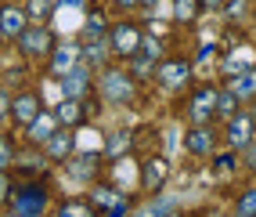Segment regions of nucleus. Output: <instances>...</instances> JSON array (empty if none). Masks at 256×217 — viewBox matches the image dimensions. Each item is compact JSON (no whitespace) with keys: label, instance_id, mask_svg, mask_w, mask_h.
Instances as JSON below:
<instances>
[{"label":"nucleus","instance_id":"obj_8","mask_svg":"<svg viewBox=\"0 0 256 217\" xmlns=\"http://www.w3.org/2000/svg\"><path fill=\"white\" fill-rule=\"evenodd\" d=\"M213 112H216V91H210V87L195 91L192 94V120L195 123H210Z\"/></svg>","mask_w":256,"mask_h":217},{"label":"nucleus","instance_id":"obj_6","mask_svg":"<svg viewBox=\"0 0 256 217\" xmlns=\"http://www.w3.org/2000/svg\"><path fill=\"white\" fill-rule=\"evenodd\" d=\"M58 83H62V98H72V102H80V98L87 94V87H90V69H87L83 62H76L69 73L58 76Z\"/></svg>","mask_w":256,"mask_h":217},{"label":"nucleus","instance_id":"obj_24","mask_svg":"<svg viewBox=\"0 0 256 217\" xmlns=\"http://www.w3.org/2000/svg\"><path fill=\"white\" fill-rule=\"evenodd\" d=\"M80 58H87V62L94 65V69H98V65H105L108 51H105V47H101V40H90V47H87V51H80Z\"/></svg>","mask_w":256,"mask_h":217},{"label":"nucleus","instance_id":"obj_36","mask_svg":"<svg viewBox=\"0 0 256 217\" xmlns=\"http://www.w3.org/2000/svg\"><path fill=\"white\" fill-rule=\"evenodd\" d=\"M138 4H159V0H138Z\"/></svg>","mask_w":256,"mask_h":217},{"label":"nucleus","instance_id":"obj_4","mask_svg":"<svg viewBox=\"0 0 256 217\" xmlns=\"http://www.w3.org/2000/svg\"><path fill=\"white\" fill-rule=\"evenodd\" d=\"M18 47L26 58H47L54 51V40H50V33L44 26H32V29H22L18 33Z\"/></svg>","mask_w":256,"mask_h":217},{"label":"nucleus","instance_id":"obj_2","mask_svg":"<svg viewBox=\"0 0 256 217\" xmlns=\"http://www.w3.org/2000/svg\"><path fill=\"white\" fill-rule=\"evenodd\" d=\"M101 94H105V102H116V105H130L134 102V80L126 76V73H105L101 76Z\"/></svg>","mask_w":256,"mask_h":217},{"label":"nucleus","instance_id":"obj_21","mask_svg":"<svg viewBox=\"0 0 256 217\" xmlns=\"http://www.w3.org/2000/svg\"><path fill=\"white\" fill-rule=\"evenodd\" d=\"M195 15H198V0H174V19L195 22Z\"/></svg>","mask_w":256,"mask_h":217},{"label":"nucleus","instance_id":"obj_32","mask_svg":"<svg viewBox=\"0 0 256 217\" xmlns=\"http://www.w3.org/2000/svg\"><path fill=\"white\" fill-rule=\"evenodd\" d=\"M8 109H11V102H8V94H4V91H0V116H4Z\"/></svg>","mask_w":256,"mask_h":217},{"label":"nucleus","instance_id":"obj_14","mask_svg":"<svg viewBox=\"0 0 256 217\" xmlns=\"http://www.w3.org/2000/svg\"><path fill=\"white\" fill-rule=\"evenodd\" d=\"M54 130H58V116H54V112H40L36 120L29 123V138L44 145V141H47L50 134H54Z\"/></svg>","mask_w":256,"mask_h":217},{"label":"nucleus","instance_id":"obj_33","mask_svg":"<svg viewBox=\"0 0 256 217\" xmlns=\"http://www.w3.org/2000/svg\"><path fill=\"white\" fill-rule=\"evenodd\" d=\"M112 4H119V8H138V0H112Z\"/></svg>","mask_w":256,"mask_h":217},{"label":"nucleus","instance_id":"obj_16","mask_svg":"<svg viewBox=\"0 0 256 217\" xmlns=\"http://www.w3.org/2000/svg\"><path fill=\"white\" fill-rule=\"evenodd\" d=\"M22 29H26V11H18V8L0 11V37H18Z\"/></svg>","mask_w":256,"mask_h":217},{"label":"nucleus","instance_id":"obj_1","mask_svg":"<svg viewBox=\"0 0 256 217\" xmlns=\"http://www.w3.org/2000/svg\"><path fill=\"white\" fill-rule=\"evenodd\" d=\"M141 47V29L130 26V22H119L112 33H108V51L119 55V58H134Z\"/></svg>","mask_w":256,"mask_h":217},{"label":"nucleus","instance_id":"obj_26","mask_svg":"<svg viewBox=\"0 0 256 217\" xmlns=\"http://www.w3.org/2000/svg\"><path fill=\"white\" fill-rule=\"evenodd\" d=\"M216 112H231V116L238 112V98L231 94V87H228V91H220V94H216Z\"/></svg>","mask_w":256,"mask_h":217},{"label":"nucleus","instance_id":"obj_17","mask_svg":"<svg viewBox=\"0 0 256 217\" xmlns=\"http://www.w3.org/2000/svg\"><path fill=\"white\" fill-rule=\"evenodd\" d=\"M188 148H192L195 156H206V152H213V134H210V127L206 123H198L192 134H188Z\"/></svg>","mask_w":256,"mask_h":217},{"label":"nucleus","instance_id":"obj_29","mask_svg":"<svg viewBox=\"0 0 256 217\" xmlns=\"http://www.w3.org/2000/svg\"><path fill=\"white\" fill-rule=\"evenodd\" d=\"M246 166H249V170L256 174V138H252V141L246 145Z\"/></svg>","mask_w":256,"mask_h":217},{"label":"nucleus","instance_id":"obj_25","mask_svg":"<svg viewBox=\"0 0 256 217\" xmlns=\"http://www.w3.org/2000/svg\"><path fill=\"white\" fill-rule=\"evenodd\" d=\"M58 217H94V206L90 203H65L58 210Z\"/></svg>","mask_w":256,"mask_h":217},{"label":"nucleus","instance_id":"obj_9","mask_svg":"<svg viewBox=\"0 0 256 217\" xmlns=\"http://www.w3.org/2000/svg\"><path fill=\"white\" fill-rule=\"evenodd\" d=\"M156 76L166 83V87H184L188 76H192V62H162Z\"/></svg>","mask_w":256,"mask_h":217},{"label":"nucleus","instance_id":"obj_31","mask_svg":"<svg viewBox=\"0 0 256 217\" xmlns=\"http://www.w3.org/2000/svg\"><path fill=\"white\" fill-rule=\"evenodd\" d=\"M213 55H216L213 44H202V47H198V62H206V58H213Z\"/></svg>","mask_w":256,"mask_h":217},{"label":"nucleus","instance_id":"obj_10","mask_svg":"<svg viewBox=\"0 0 256 217\" xmlns=\"http://www.w3.org/2000/svg\"><path fill=\"white\" fill-rule=\"evenodd\" d=\"M166 174H170V166H166L162 156H152V159H144V166H141V181H144L148 192H156L162 181H166Z\"/></svg>","mask_w":256,"mask_h":217},{"label":"nucleus","instance_id":"obj_19","mask_svg":"<svg viewBox=\"0 0 256 217\" xmlns=\"http://www.w3.org/2000/svg\"><path fill=\"white\" fill-rule=\"evenodd\" d=\"M54 116L62 120V127H72L76 120H80V102H72V98H65V102L54 109Z\"/></svg>","mask_w":256,"mask_h":217},{"label":"nucleus","instance_id":"obj_11","mask_svg":"<svg viewBox=\"0 0 256 217\" xmlns=\"http://www.w3.org/2000/svg\"><path fill=\"white\" fill-rule=\"evenodd\" d=\"M11 112H14V120H18V123L29 127L44 109H40V98H36V94H18V98L11 102Z\"/></svg>","mask_w":256,"mask_h":217},{"label":"nucleus","instance_id":"obj_13","mask_svg":"<svg viewBox=\"0 0 256 217\" xmlns=\"http://www.w3.org/2000/svg\"><path fill=\"white\" fill-rule=\"evenodd\" d=\"M44 145H47V156H50V159H69V156H72V130H65V127L54 130Z\"/></svg>","mask_w":256,"mask_h":217},{"label":"nucleus","instance_id":"obj_18","mask_svg":"<svg viewBox=\"0 0 256 217\" xmlns=\"http://www.w3.org/2000/svg\"><path fill=\"white\" fill-rule=\"evenodd\" d=\"M69 170L76 181H90L98 174V156H72L69 159Z\"/></svg>","mask_w":256,"mask_h":217},{"label":"nucleus","instance_id":"obj_35","mask_svg":"<svg viewBox=\"0 0 256 217\" xmlns=\"http://www.w3.org/2000/svg\"><path fill=\"white\" fill-rule=\"evenodd\" d=\"M198 4H206V8H220L224 0H198Z\"/></svg>","mask_w":256,"mask_h":217},{"label":"nucleus","instance_id":"obj_34","mask_svg":"<svg viewBox=\"0 0 256 217\" xmlns=\"http://www.w3.org/2000/svg\"><path fill=\"white\" fill-rule=\"evenodd\" d=\"M4 195H8V177L0 174V199H4Z\"/></svg>","mask_w":256,"mask_h":217},{"label":"nucleus","instance_id":"obj_12","mask_svg":"<svg viewBox=\"0 0 256 217\" xmlns=\"http://www.w3.org/2000/svg\"><path fill=\"white\" fill-rule=\"evenodd\" d=\"M76 62H80V47L62 44V47H54V51H50V73L62 76V73H69Z\"/></svg>","mask_w":256,"mask_h":217},{"label":"nucleus","instance_id":"obj_23","mask_svg":"<svg viewBox=\"0 0 256 217\" xmlns=\"http://www.w3.org/2000/svg\"><path fill=\"white\" fill-rule=\"evenodd\" d=\"M47 15H50V0H26V19L44 22Z\"/></svg>","mask_w":256,"mask_h":217},{"label":"nucleus","instance_id":"obj_15","mask_svg":"<svg viewBox=\"0 0 256 217\" xmlns=\"http://www.w3.org/2000/svg\"><path fill=\"white\" fill-rule=\"evenodd\" d=\"M231 94L238 98V102L256 94V65H252V69H242V73H234V76H231Z\"/></svg>","mask_w":256,"mask_h":217},{"label":"nucleus","instance_id":"obj_5","mask_svg":"<svg viewBox=\"0 0 256 217\" xmlns=\"http://www.w3.org/2000/svg\"><path fill=\"white\" fill-rule=\"evenodd\" d=\"M44 206H47V192L40 188V185H26L18 195H14V217H40L44 213Z\"/></svg>","mask_w":256,"mask_h":217},{"label":"nucleus","instance_id":"obj_7","mask_svg":"<svg viewBox=\"0 0 256 217\" xmlns=\"http://www.w3.org/2000/svg\"><path fill=\"white\" fill-rule=\"evenodd\" d=\"M252 138H256V120H252V116H246V112H234L231 123H228V141H231L234 148H246Z\"/></svg>","mask_w":256,"mask_h":217},{"label":"nucleus","instance_id":"obj_37","mask_svg":"<svg viewBox=\"0 0 256 217\" xmlns=\"http://www.w3.org/2000/svg\"><path fill=\"white\" fill-rule=\"evenodd\" d=\"M238 217H256V213H238Z\"/></svg>","mask_w":256,"mask_h":217},{"label":"nucleus","instance_id":"obj_28","mask_svg":"<svg viewBox=\"0 0 256 217\" xmlns=\"http://www.w3.org/2000/svg\"><path fill=\"white\" fill-rule=\"evenodd\" d=\"M8 163H11V141H8L4 134H0V170H4Z\"/></svg>","mask_w":256,"mask_h":217},{"label":"nucleus","instance_id":"obj_22","mask_svg":"<svg viewBox=\"0 0 256 217\" xmlns=\"http://www.w3.org/2000/svg\"><path fill=\"white\" fill-rule=\"evenodd\" d=\"M126 148H130V134H126V130L108 134V141H105V152H108V156H119V152H126Z\"/></svg>","mask_w":256,"mask_h":217},{"label":"nucleus","instance_id":"obj_20","mask_svg":"<svg viewBox=\"0 0 256 217\" xmlns=\"http://www.w3.org/2000/svg\"><path fill=\"white\" fill-rule=\"evenodd\" d=\"M177 213V199H156V203H148L141 217H170Z\"/></svg>","mask_w":256,"mask_h":217},{"label":"nucleus","instance_id":"obj_30","mask_svg":"<svg viewBox=\"0 0 256 217\" xmlns=\"http://www.w3.org/2000/svg\"><path fill=\"white\" fill-rule=\"evenodd\" d=\"M228 11H231V19H242V11H246V0H231V4H228Z\"/></svg>","mask_w":256,"mask_h":217},{"label":"nucleus","instance_id":"obj_3","mask_svg":"<svg viewBox=\"0 0 256 217\" xmlns=\"http://www.w3.org/2000/svg\"><path fill=\"white\" fill-rule=\"evenodd\" d=\"M90 206H94V210H101V217H123L130 203H126V195L119 192V188L98 185V188L90 192Z\"/></svg>","mask_w":256,"mask_h":217},{"label":"nucleus","instance_id":"obj_27","mask_svg":"<svg viewBox=\"0 0 256 217\" xmlns=\"http://www.w3.org/2000/svg\"><path fill=\"white\" fill-rule=\"evenodd\" d=\"M234 210H238V213H256V188H249L246 195H238Z\"/></svg>","mask_w":256,"mask_h":217}]
</instances>
